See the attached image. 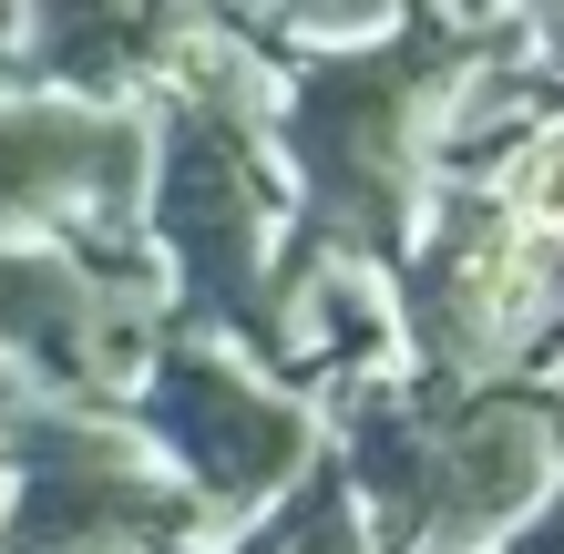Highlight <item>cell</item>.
Instances as JSON below:
<instances>
[{"mask_svg": "<svg viewBox=\"0 0 564 554\" xmlns=\"http://www.w3.org/2000/svg\"><path fill=\"white\" fill-rule=\"evenodd\" d=\"M134 206H144V104H73V93L21 83L0 93V247H73L83 268L154 298Z\"/></svg>", "mask_w": 564, "mask_h": 554, "instance_id": "obj_6", "label": "cell"}, {"mask_svg": "<svg viewBox=\"0 0 564 554\" xmlns=\"http://www.w3.org/2000/svg\"><path fill=\"white\" fill-rule=\"evenodd\" d=\"M0 554H216V534L113 411L52 401L0 452Z\"/></svg>", "mask_w": 564, "mask_h": 554, "instance_id": "obj_5", "label": "cell"}, {"mask_svg": "<svg viewBox=\"0 0 564 554\" xmlns=\"http://www.w3.org/2000/svg\"><path fill=\"white\" fill-rule=\"evenodd\" d=\"M164 339V308L144 287L83 268L73 247H0V360H21L52 401L123 411Z\"/></svg>", "mask_w": 564, "mask_h": 554, "instance_id": "obj_7", "label": "cell"}, {"mask_svg": "<svg viewBox=\"0 0 564 554\" xmlns=\"http://www.w3.org/2000/svg\"><path fill=\"white\" fill-rule=\"evenodd\" d=\"M42 411H52V390L31 380L21 360H0V452H11V442L31 432V421H42Z\"/></svg>", "mask_w": 564, "mask_h": 554, "instance_id": "obj_12", "label": "cell"}, {"mask_svg": "<svg viewBox=\"0 0 564 554\" xmlns=\"http://www.w3.org/2000/svg\"><path fill=\"white\" fill-rule=\"evenodd\" d=\"M482 195L503 206L523 237H544V247H564V104H544L523 134L492 154V175H482Z\"/></svg>", "mask_w": 564, "mask_h": 554, "instance_id": "obj_10", "label": "cell"}, {"mask_svg": "<svg viewBox=\"0 0 564 554\" xmlns=\"http://www.w3.org/2000/svg\"><path fill=\"white\" fill-rule=\"evenodd\" d=\"M216 554H380V534H370V513H359V482L339 472V452H318V463L297 472L268 513H247Z\"/></svg>", "mask_w": 564, "mask_h": 554, "instance_id": "obj_9", "label": "cell"}, {"mask_svg": "<svg viewBox=\"0 0 564 554\" xmlns=\"http://www.w3.org/2000/svg\"><path fill=\"white\" fill-rule=\"evenodd\" d=\"M288 165L257 113H216L185 93L144 104V206L134 237L154 257V298L175 339H216L268 370V298L288 257Z\"/></svg>", "mask_w": 564, "mask_h": 554, "instance_id": "obj_2", "label": "cell"}, {"mask_svg": "<svg viewBox=\"0 0 564 554\" xmlns=\"http://www.w3.org/2000/svg\"><path fill=\"white\" fill-rule=\"evenodd\" d=\"M513 62L523 42L503 31L492 0H411L401 31H380L370 52L278 62L268 144L288 165V216H297L288 237L390 268L411 247V226L431 216V195H442V154H452L473 83L513 73Z\"/></svg>", "mask_w": 564, "mask_h": 554, "instance_id": "obj_1", "label": "cell"}, {"mask_svg": "<svg viewBox=\"0 0 564 554\" xmlns=\"http://www.w3.org/2000/svg\"><path fill=\"white\" fill-rule=\"evenodd\" d=\"M113 421L185 482V503L206 513L216 544L237 534L247 513H268L328 452V411L308 390H288L278 370H257V360H237V349H216V339H175V329L154 339V360L123 390Z\"/></svg>", "mask_w": 564, "mask_h": 554, "instance_id": "obj_4", "label": "cell"}, {"mask_svg": "<svg viewBox=\"0 0 564 554\" xmlns=\"http://www.w3.org/2000/svg\"><path fill=\"white\" fill-rule=\"evenodd\" d=\"M503 11V31L523 42V62H534V83H544V104L564 93V0H492Z\"/></svg>", "mask_w": 564, "mask_h": 554, "instance_id": "obj_11", "label": "cell"}, {"mask_svg": "<svg viewBox=\"0 0 564 554\" xmlns=\"http://www.w3.org/2000/svg\"><path fill=\"white\" fill-rule=\"evenodd\" d=\"M195 21V0H21V93L73 104H144Z\"/></svg>", "mask_w": 564, "mask_h": 554, "instance_id": "obj_8", "label": "cell"}, {"mask_svg": "<svg viewBox=\"0 0 564 554\" xmlns=\"http://www.w3.org/2000/svg\"><path fill=\"white\" fill-rule=\"evenodd\" d=\"M492 554H564V482H554V493H544L534 513H523V524H513L503 544H492Z\"/></svg>", "mask_w": 564, "mask_h": 554, "instance_id": "obj_13", "label": "cell"}, {"mask_svg": "<svg viewBox=\"0 0 564 554\" xmlns=\"http://www.w3.org/2000/svg\"><path fill=\"white\" fill-rule=\"evenodd\" d=\"M11 62H21V0H0V93H11Z\"/></svg>", "mask_w": 564, "mask_h": 554, "instance_id": "obj_14", "label": "cell"}, {"mask_svg": "<svg viewBox=\"0 0 564 554\" xmlns=\"http://www.w3.org/2000/svg\"><path fill=\"white\" fill-rule=\"evenodd\" d=\"M411 380H534L564 360V247L523 237L482 185H442L390 257Z\"/></svg>", "mask_w": 564, "mask_h": 554, "instance_id": "obj_3", "label": "cell"}]
</instances>
